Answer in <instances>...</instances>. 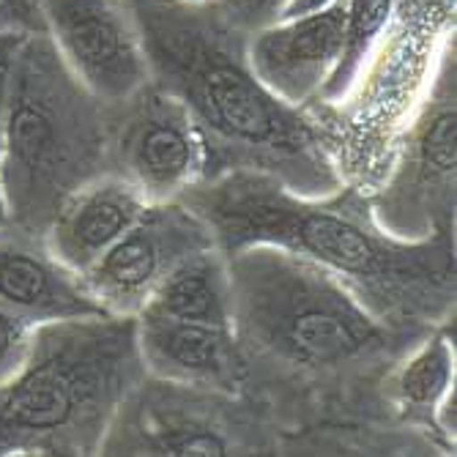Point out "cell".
Wrapping results in <instances>:
<instances>
[{
    "label": "cell",
    "mask_w": 457,
    "mask_h": 457,
    "mask_svg": "<svg viewBox=\"0 0 457 457\" xmlns=\"http://www.w3.org/2000/svg\"><path fill=\"white\" fill-rule=\"evenodd\" d=\"M0 307L30 326L107 315L45 241L0 233Z\"/></svg>",
    "instance_id": "obj_14"
},
{
    "label": "cell",
    "mask_w": 457,
    "mask_h": 457,
    "mask_svg": "<svg viewBox=\"0 0 457 457\" xmlns=\"http://www.w3.org/2000/svg\"><path fill=\"white\" fill-rule=\"evenodd\" d=\"M395 9H397V0H345L343 50H340L335 71H331L320 96L312 104H335L348 94L370 50L376 47V41L386 30Z\"/></svg>",
    "instance_id": "obj_18"
},
{
    "label": "cell",
    "mask_w": 457,
    "mask_h": 457,
    "mask_svg": "<svg viewBox=\"0 0 457 457\" xmlns=\"http://www.w3.org/2000/svg\"><path fill=\"white\" fill-rule=\"evenodd\" d=\"M279 436L253 397L143 376L118 405L99 454H269Z\"/></svg>",
    "instance_id": "obj_7"
},
{
    "label": "cell",
    "mask_w": 457,
    "mask_h": 457,
    "mask_svg": "<svg viewBox=\"0 0 457 457\" xmlns=\"http://www.w3.org/2000/svg\"><path fill=\"white\" fill-rule=\"evenodd\" d=\"M145 376L137 315H88L33 328L0 386V457L99 454L118 405Z\"/></svg>",
    "instance_id": "obj_5"
},
{
    "label": "cell",
    "mask_w": 457,
    "mask_h": 457,
    "mask_svg": "<svg viewBox=\"0 0 457 457\" xmlns=\"http://www.w3.org/2000/svg\"><path fill=\"white\" fill-rule=\"evenodd\" d=\"M457 53L444 50L430 91L400 135L381 184L372 189L376 225L408 244L454 233L457 189Z\"/></svg>",
    "instance_id": "obj_8"
},
{
    "label": "cell",
    "mask_w": 457,
    "mask_h": 457,
    "mask_svg": "<svg viewBox=\"0 0 457 457\" xmlns=\"http://www.w3.org/2000/svg\"><path fill=\"white\" fill-rule=\"evenodd\" d=\"M0 33H45L38 0H0Z\"/></svg>",
    "instance_id": "obj_21"
},
{
    "label": "cell",
    "mask_w": 457,
    "mask_h": 457,
    "mask_svg": "<svg viewBox=\"0 0 457 457\" xmlns=\"http://www.w3.org/2000/svg\"><path fill=\"white\" fill-rule=\"evenodd\" d=\"M33 328L36 326L20 320L17 315L0 307V386H4L22 367V361L30 351Z\"/></svg>",
    "instance_id": "obj_19"
},
{
    "label": "cell",
    "mask_w": 457,
    "mask_h": 457,
    "mask_svg": "<svg viewBox=\"0 0 457 457\" xmlns=\"http://www.w3.org/2000/svg\"><path fill=\"white\" fill-rule=\"evenodd\" d=\"M45 33L96 99L115 107L151 82L135 0H38Z\"/></svg>",
    "instance_id": "obj_9"
},
{
    "label": "cell",
    "mask_w": 457,
    "mask_h": 457,
    "mask_svg": "<svg viewBox=\"0 0 457 457\" xmlns=\"http://www.w3.org/2000/svg\"><path fill=\"white\" fill-rule=\"evenodd\" d=\"M446 326H436L433 331L413 345L384 378L381 395L386 403V411L400 428H408L413 433H428L433 444L444 446L436 413L438 408L457 392L454 372H457V353H454V337ZM444 452H449L444 446Z\"/></svg>",
    "instance_id": "obj_16"
},
{
    "label": "cell",
    "mask_w": 457,
    "mask_h": 457,
    "mask_svg": "<svg viewBox=\"0 0 457 457\" xmlns=\"http://www.w3.org/2000/svg\"><path fill=\"white\" fill-rule=\"evenodd\" d=\"M4 230H6V228H4V225H0V233H4Z\"/></svg>",
    "instance_id": "obj_25"
},
{
    "label": "cell",
    "mask_w": 457,
    "mask_h": 457,
    "mask_svg": "<svg viewBox=\"0 0 457 457\" xmlns=\"http://www.w3.org/2000/svg\"><path fill=\"white\" fill-rule=\"evenodd\" d=\"M337 4H345V0H285L277 20H294V17L318 14V12H326L331 6H337Z\"/></svg>",
    "instance_id": "obj_23"
},
{
    "label": "cell",
    "mask_w": 457,
    "mask_h": 457,
    "mask_svg": "<svg viewBox=\"0 0 457 457\" xmlns=\"http://www.w3.org/2000/svg\"><path fill=\"white\" fill-rule=\"evenodd\" d=\"M179 200L212 228L225 255L271 244L335 274L386 326L430 331L454 323V233L397 241L376 225L367 192L356 187L302 197L271 176L233 170L200 179Z\"/></svg>",
    "instance_id": "obj_2"
},
{
    "label": "cell",
    "mask_w": 457,
    "mask_h": 457,
    "mask_svg": "<svg viewBox=\"0 0 457 457\" xmlns=\"http://www.w3.org/2000/svg\"><path fill=\"white\" fill-rule=\"evenodd\" d=\"M137 348L151 378L244 395L233 328L137 312Z\"/></svg>",
    "instance_id": "obj_13"
},
{
    "label": "cell",
    "mask_w": 457,
    "mask_h": 457,
    "mask_svg": "<svg viewBox=\"0 0 457 457\" xmlns=\"http://www.w3.org/2000/svg\"><path fill=\"white\" fill-rule=\"evenodd\" d=\"M212 246V228L187 203H154L79 279L107 315H137L179 263Z\"/></svg>",
    "instance_id": "obj_11"
},
{
    "label": "cell",
    "mask_w": 457,
    "mask_h": 457,
    "mask_svg": "<svg viewBox=\"0 0 457 457\" xmlns=\"http://www.w3.org/2000/svg\"><path fill=\"white\" fill-rule=\"evenodd\" d=\"M140 312L230 328V277L225 253L212 246L179 263Z\"/></svg>",
    "instance_id": "obj_17"
},
{
    "label": "cell",
    "mask_w": 457,
    "mask_h": 457,
    "mask_svg": "<svg viewBox=\"0 0 457 457\" xmlns=\"http://www.w3.org/2000/svg\"><path fill=\"white\" fill-rule=\"evenodd\" d=\"M143 192L120 173L79 187L55 214L45 244L74 274H86L148 209Z\"/></svg>",
    "instance_id": "obj_15"
},
{
    "label": "cell",
    "mask_w": 457,
    "mask_h": 457,
    "mask_svg": "<svg viewBox=\"0 0 457 457\" xmlns=\"http://www.w3.org/2000/svg\"><path fill=\"white\" fill-rule=\"evenodd\" d=\"M112 110L71 74L47 33L22 36L0 132V203L9 233L45 241L61 205L112 173Z\"/></svg>",
    "instance_id": "obj_4"
},
{
    "label": "cell",
    "mask_w": 457,
    "mask_h": 457,
    "mask_svg": "<svg viewBox=\"0 0 457 457\" xmlns=\"http://www.w3.org/2000/svg\"><path fill=\"white\" fill-rule=\"evenodd\" d=\"M457 0H397L348 94L304 112L343 184L372 192L454 41Z\"/></svg>",
    "instance_id": "obj_6"
},
{
    "label": "cell",
    "mask_w": 457,
    "mask_h": 457,
    "mask_svg": "<svg viewBox=\"0 0 457 457\" xmlns=\"http://www.w3.org/2000/svg\"><path fill=\"white\" fill-rule=\"evenodd\" d=\"M112 173L154 203L179 200L205 173V145L189 110L148 82L112 110Z\"/></svg>",
    "instance_id": "obj_10"
},
{
    "label": "cell",
    "mask_w": 457,
    "mask_h": 457,
    "mask_svg": "<svg viewBox=\"0 0 457 457\" xmlns=\"http://www.w3.org/2000/svg\"><path fill=\"white\" fill-rule=\"evenodd\" d=\"M343 28L345 4L263 25L246 33L249 69L277 99L296 110H307L337 66Z\"/></svg>",
    "instance_id": "obj_12"
},
{
    "label": "cell",
    "mask_w": 457,
    "mask_h": 457,
    "mask_svg": "<svg viewBox=\"0 0 457 457\" xmlns=\"http://www.w3.org/2000/svg\"><path fill=\"white\" fill-rule=\"evenodd\" d=\"M285 0H217V12L233 28L253 33L263 25L277 22Z\"/></svg>",
    "instance_id": "obj_20"
},
{
    "label": "cell",
    "mask_w": 457,
    "mask_h": 457,
    "mask_svg": "<svg viewBox=\"0 0 457 457\" xmlns=\"http://www.w3.org/2000/svg\"><path fill=\"white\" fill-rule=\"evenodd\" d=\"M176 4L195 6V9H209V6H217V0H176Z\"/></svg>",
    "instance_id": "obj_24"
},
{
    "label": "cell",
    "mask_w": 457,
    "mask_h": 457,
    "mask_svg": "<svg viewBox=\"0 0 457 457\" xmlns=\"http://www.w3.org/2000/svg\"><path fill=\"white\" fill-rule=\"evenodd\" d=\"M20 41H22V33H0V132H4V110H6V94H9L12 61H14V53H17ZM0 225L6 228L4 203H0Z\"/></svg>",
    "instance_id": "obj_22"
},
{
    "label": "cell",
    "mask_w": 457,
    "mask_h": 457,
    "mask_svg": "<svg viewBox=\"0 0 457 457\" xmlns=\"http://www.w3.org/2000/svg\"><path fill=\"white\" fill-rule=\"evenodd\" d=\"M225 258L244 395L279 430L386 408V372L428 331L386 326L335 274L287 249L249 244Z\"/></svg>",
    "instance_id": "obj_1"
},
{
    "label": "cell",
    "mask_w": 457,
    "mask_h": 457,
    "mask_svg": "<svg viewBox=\"0 0 457 457\" xmlns=\"http://www.w3.org/2000/svg\"><path fill=\"white\" fill-rule=\"evenodd\" d=\"M151 82L181 99L205 145V173H263L302 197L343 189L304 110L277 99L246 61V33L214 6L135 0Z\"/></svg>",
    "instance_id": "obj_3"
}]
</instances>
